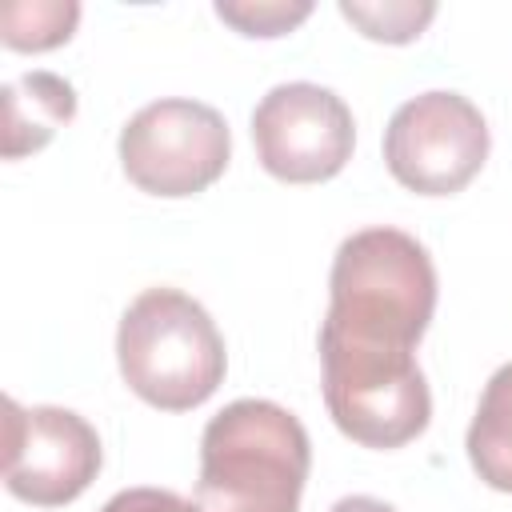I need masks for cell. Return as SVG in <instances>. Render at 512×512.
<instances>
[{"instance_id":"52a82bcc","label":"cell","mask_w":512,"mask_h":512,"mask_svg":"<svg viewBox=\"0 0 512 512\" xmlns=\"http://www.w3.org/2000/svg\"><path fill=\"white\" fill-rule=\"evenodd\" d=\"M252 144L276 180L316 184L332 180L356 144V124L348 104L312 80L276 84L252 112Z\"/></svg>"},{"instance_id":"5bb4252c","label":"cell","mask_w":512,"mask_h":512,"mask_svg":"<svg viewBox=\"0 0 512 512\" xmlns=\"http://www.w3.org/2000/svg\"><path fill=\"white\" fill-rule=\"evenodd\" d=\"M100 512H200V504H192L168 488H124Z\"/></svg>"},{"instance_id":"ba28073f","label":"cell","mask_w":512,"mask_h":512,"mask_svg":"<svg viewBox=\"0 0 512 512\" xmlns=\"http://www.w3.org/2000/svg\"><path fill=\"white\" fill-rule=\"evenodd\" d=\"M100 472V436L72 408L4 400V484L16 500L56 508L76 500Z\"/></svg>"},{"instance_id":"9c48e42d","label":"cell","mask_w":512,"mask_h":512,"mask_svg":"<svg viewBox=\"0 0 512 512\" xmlns=\"http://www.w3.org/2000/svg\"><path fill=\"white\" fill-rule=\"evenodd\" d=\"M4 160L40 152L76 116V92L56 72H24L4 84Z\"/></svg>"},{"instance_id":"3957f363","label":"cell","mask_w":512,"mask_h":512,"mask_svg":"<svg viewBox=\"0 0 512 512\" xmlns=\"http://www.w3.org/2000/svg\"><path fill=\"white\" fill-rule=\"evenodd\" d=\"M328 288V328L412 348L436 308V268L424 244L400 228L352 232L336 248Z\"/></svg>"},{"instance_id":"277c9868","label":"cell","mask_w":512,"mask_h":512,"mask_svg":"<svg viewBox=\"0 0 512 512\" xmlns=\"http://www.w3.org/2000/svg\"><path fill=\"white\" fill-rule=\"evenodd\" d=\"M324 404L336 428L364 448H400L428 428L432 396L412 344L368 340L320 324Z\"/></svg>"},{"instance_id":"5b68a950","label":"cell","mask_w":512,"mask_h":512,"mask_svg":"<svg viewBox=\"0 0 512 512\" xmlns=\"http://www.w3.org/2000/svg\"><path fill=\"white\" fill-rule=\"evenodd\" d=\"M232 136L212 104L168 96L144 104L120 132L124 176L152 196H196L228 168Z\"/></svg>"},{"instance_id":"6da1fadb","label":"cell","mask_w":512,"mask_h":512,"mask_svg":"<svg viewBox=\"0 0 512 512\" xmlns=\"http://www.w3.org/2000/svg\"><path fill=\"white\" fill-rule=\"evenodd\" d=\"M312 444L272 400H232L200 436V512H300Z\"/></svg>"},{"instance_id":"4fadbf2b","label":"cell","mask_w":512,"mask_h":512,"mask_svg":"<svg viewBox=\"0 0 512 512\" xmlns=\"http://www.w3.org/2000/svg\"><path fill=\"white\" fill-rule=\"evenodd\" d=\"M216 16L244 36H284L312 16L308 0H220Z\"/></svg>"},{"instance_id":"30bf717a","label":"cell","mask_w":512,"mask_h":512,"mask_svg":"<svg viewBox=\"0 0 512 512\" xmlns=\"http://www.w3.org/2000/svg\"><path fill=\"white\" fill-rule=\"evenodd\" d=\"M468 460L488 488L512 492V364L496 368L484 384L480 408L468 424Z\"/></svg>"},{"instance_id":"8992f818","label":"cell","mask_w":512,"mask_h":512,"mask_svg":"<svg viewBox=\"0 0 512 512\" xmlns=\"http://www.w3.org/2000/svg\"><path fill=\"white\" fill-rule=\"evenodd\" d=\"M488 160V124L460 92H420L404 100L384 128L388 172L420 196L460 192Z\"/></svg>"},{"instance_id":"9a60e30c","label":"cell","mask_w":512,"mask_h":512,"mask_svg":"<svg viewBox=\"0 0 512 512\" xmlns=\"http://www.w3.org/2000/svg\"><path fill=\"white\" fill-rule=\"evenodd\" d=\"M328 512H396V508L384 504V500H376V496H344Z\"/></svg>"},{"instance_id":"8fae6325","label":"cell","mask_w":512,"mask_h":512,"mask_svg":"<svg viewBox=\"0 0 512 512\" xmlns=\"http://www.w3.org/2000/svg\"><path fill=\"white\" fill-rule=\"evenodd\" d=\"M76 0H8L0 8V40L16 52H44L76 32Z\"/></svg>"},{"instance_id":"7c38bea8","label":"cell","mask_w":512,"mask_h":512,"mask_svg":"<svg viewBox=\"0 0 512 512\" xmlns=\"http://www.w3.org/2000/svg\"><path fill=\"white\" fill-rule=\"evenodd\" d=\"M340 16L352 20L368 40H388V44H408L416 40L428 20L436 16L432 0H340Z\"/></svg>"},{"instance_id":"7a4b0ae2","label":"cell","mask_w":512,"mask_h":512,"mask_svg":"<svg viewBox=\"0 0 512 512\" xmlns=\"http://www.w3.org/2000/svg\"><path fill=\"white\" fill-rule=\"evenodd\" d=\"M116 360L124 384L152 408L188 412L204 404L228 368L224 336L204 304L180 288L140 292L116 328Z\"/></svg>"}]
</instances>
